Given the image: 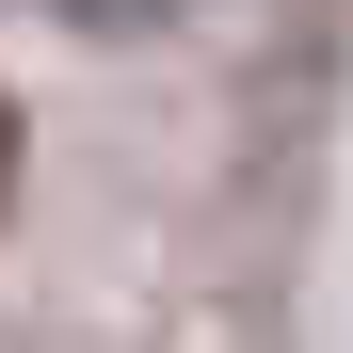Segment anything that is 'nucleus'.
Here are the masks:
<instances>
[{
    "instance_id": "1",
    "label": "nucleus",
    "mask_w": 353,
    "mask_h": 353,
    "mask_svg": "<svg viewBox=\"0 0 353 353\" xmlns=\"http://www.w3.org/2000/svg\"><path fill=\"white\" fill-rule=\"evenodd\" d=\"M0 176H17V112H0Z\"/></svg>"
}]
</instances>
